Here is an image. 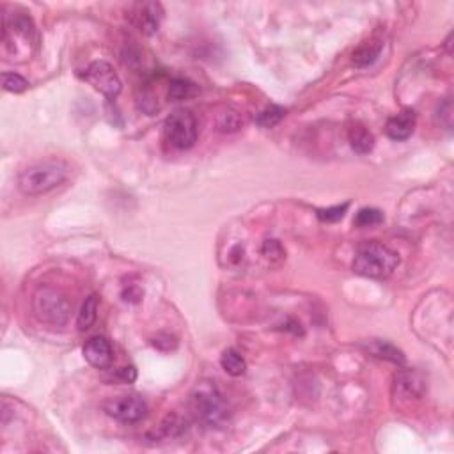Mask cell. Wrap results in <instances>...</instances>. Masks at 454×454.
I'll list each match as a JSON object with an SVG mask.
<instances>
[{
	"mask_svg": "<svg viewBox=\"0 0 454 454\" xmlns=\"http://www.w3.org/2000/svg\"><path fill=\"white\" fill-rule=\"evenodd\" d=\"M84 357L92 367L106 369L114 362V350L112 344L106 337L94 336L84 344Z\"/></svg>",
	"mask_w": 454,
	"mask_h": 454,
	"instance_id": "obj_9",
	"label": "cell"
},
{
	"mask_svg": "<svg viewBox=\"0 0 454 454\" xmlns=\"http://www.w3.org/2000/svg\"><path fill=\"white\" fill-rule=\"evenodd\" d=\"M399 265V255L380 241H365L353 259V272L369 279H387Z\"/></svg>",
	"mask_w": 454,
	"mask_h": 454,
	"instance_id": "obj_2",
	"label": "cell"
},
{
	"mask_svg": "<svg viewBox=\"0 0 454 454\" xmlns=\"http://www.w3.org/2000/svg\"><path fill=\"white\" fill-rule=\"evenodd\" d=\"M383 222V213L376 208H362L355 216V226L357 227H375Z\"/></svg>",
	"mask_w": 454,
	"mask_h": 454,
	"instance_id": "obj_20",
	"label": "cell"
},
{
	"mask_svg": "<svg viewBox=\"0 0 454 454\" xmlns=\"http://www.w3.org/2000/svg\"><path fill=\"white\" fill-rule=\"evenodd\" d=\"M241 126H243V121L234 110H226L216 117V130L223 131V133H233V131L240 130Z\"/></svg>",
	"mask_w": 454,
	"mask_h": 454,
	"instance_id": "obj_19",
	"label": "cell"
},
{
	"mask_svg": "<svg viewBox=\"0 0 454 454\" xmlns=\"http://www.w3.org/2000/svg\"><path fill=\"white\" fill-rule=\"evenodd\" d=\"M117 378L121 380L123 383H133L135 378H137V371L133 367H123L117 371Z\"/></svg>",
	"mask_w": 454,
	"mask_h": 454,
	"instance_id": "obj_24",
	"label": "cell"
},
{
	"mask_svg": "<svg viewBox=\"0 0 454 454\" xmlns=\"http://www.w3.org/2000/svg\"><path fill=\"white\" fill-rule=\"evenodd\" d=\"M32 311L41 323L52 326H62L70 321L71 304L60 291L53 287H39L32 298Z\"/></svg>",
	"mask_w": 454,
	"mask_h": 454,
	"instance_id": "obj_4",
	"label": "cell"
},
{
	"mask_svg": "<svg viewBox=\"0 0 454 454\" xmlns=\"http://www.w3.org/2000/svg\"><path fill=\"white\" fill-rule=\"evenodd\" d=\"M396 392H399L403 397H421L424 392V380L415 371L397 372Z\"/></svg>",
	"mask_w": 454,
	"mask_h": 454,
	"instance_id": "obj_11",
	"label": "cell"
},
{
	"mask_svg": "<svg viewBox=\"0 0 454 454\" xmlns=\"http://www.w3.org/2000/svg\"><path fill=\"white\" fill-rule=\"evenodd\" d=\"M123 297L126 301H138L142 298V293L137 289V287H130L128 291H124Z\"/></svg>",
	"mask_w": 454,
	"mask_h": 454,
	"instance_id": "obj_25",
	"label": "cell"
},
{
	"mask_svg": "<svg viewBox=\"0 0 454 454\" xmlns=\"http://www.w3.org/2000/svg\"><path fill=\"white\" fill-rule=\"evenodd\" d=\"M188 406L192 415L209 428H220L229 417L226 401L211 382H201L192 390Z\"/></svg>",
	"mask_w": 454,
	"mask_h": 454,
	"instance_id": "obj_3",
	"label": "cell"
},
{
	"mask_svg": "<svg viewBox=\"0 0 454 454\" xmlns=\"http://www.w3.org/2000/svg\"><path fill=\"white\" fill-rule=\"evenodd\" d=\"M131 23L145 35L158 32L163 18V7L158 2H138L131 9Z\"/></svg>",
	"mask_w": 454,
	"mask_h": 454,
	"instance_id": "obj_8",
	"label": "cell"
},
{
	"mask_svg": "<svg viewBox=\"0 0 454 454\" xmlns=\"http://www.w3.org/2000/svg\"><path fill=\"white\" fill-rule=\"evenodd\" d=\"M415 124H417V116H415L414 110L406 109L387 121L385 131L392 140H406L414 133Z\"/></svg>",
	"mask_w": 454,
	"mask_h": 454,
	"instance_id": "obj_10",
	"label": "cell"
},
{
	"mask_svg": "<svg viewBox=\"0 0 454 454\" xmlns=\"http://www.w3.org/2000/svg\"><path fill=\"white\" fill-rule=\"evenodd\" d=\"M82 77H84V80L89 85H92L96 91L105 94L109 99L117 98L121 89H123L121 78L117 77L112 64H109L106 60H94V62H91Z\"/></svg>",
	"mask_w": 454,
	"mask_h": 454,
	"instance_id": "obj_6",
	"label": "cell"
},
{
	"mask_svg": "<svg viewBox=\"0 0 454 454\" xmlns=\"http://www.w3.org/2000/svg\"><path fill=\"white\" fill-rule=\"evenodd\" d=\"M96 318H98V297L91 294V297L85 298V301L82 304L80 312H78L77 318V326L80 330H87L94 325Z\"/></svg>",
	"mask_w": 454,
	"mask_h": 454,
	"instance_id": "obj_16",
	"label": "cell"
},
{
	"mask_svg": "<svg viewBox=\"0 0 454 454\" xmlns=\"http://www.w3.org/2000/svg\"><path fill=\"white\" fill-rule=\"evenodd\" d=\"M103 410L106 415L117 419L126 424H133V422H140L148 415V404L142 397L135 396V394H128V396H116L110 397L103 403Z\"/></svg>",
	"mask_w": 454,
	"mask_h": 454,
	"instance_id": "obj_7",
	"label": "cell"
},
{
	"mask_svg": "<svg viewBox=\"0 0 454 454\" xmlns=\"http://www.w3.org/2000/svg\"><path fill=\"white\" fill-rule=\"evenodd\" d=\"M2 87L9 92H23L28 82L18 73H2Z\"/></svg>",
	"mask_w": 454,
	"mask_h": 454,
	"instance_id": "obj_21",
	"label": "cell"
},
{
	"mask_svg": "<svg viewBox=\"0 0 454 454\" xmlns=\"http://www.w3.org/2000/svg\"><path fill=\"white\" fill-rule=\"evenodd\" d=\"M284 116H286V109H282L279 105H270L258 114L255 123L261 128H273L284 119Z\"/></svg>",
	"mask_w": 454,
	"mask_h": 454,
	"instance_id": "obj_18",
	"label": "cell"
},
{
	"mask_svg": "<svg viewBox=\"0 0 454 454\" xmlns=\"http://www.w3.org/2000/svg\"><path fill=\"white\" fill-rule=\"evenodd\" d=\"M382 41L380 39H369V41L360 43L357 48L353 50V55H351V62L357 67H365L371 66L376 59L382 53Z\"/></svg>",
	"mask_w": 454,
	"mask_h": 454,
	"instance_id": "obj_12",
	"label": "cell"
},
{
	"mask_svg": "<svg viewBox=\"0 0 454 454\" xmlns=\"http://www.w3.org/2000/svg\"><path fill=\"white\" fill-rule=\"evenodd\" d=\"M348 138H350L351 149L355 153H358V155H367L375 148V137H372V133L367 128L358 123L351 124L350 130H348Z\"/></svg>",
	"mask_w": 454,
	"mask_h": 454,
	"instance_id": "obj_13",
	"label": "cell"
},
{
	"mask_svg": "<svg viewBox=\"0 0 454 454\" xmlns=\"http://www.w3.org/2000/svg\"><path fill=\"white\" fill-rule=\"evenodd\" d=\"M348 206L350 204H348V202H344V204H340V206H332V208L318 209V211H316V215H318V218L323 220V222H337V220H340L344 216Z\"/></svg>",
	"mask_w": 454,
	"mask_h": 454,
	"instance_id": "obj_23",
	"label": "cell"
},
{
	"mask_svg": "<svg viewBox=\"0 0 454 454\" xmlns=\"http://www.w3.org/2000/svg\"><path fill=\"white\" fill-rule=\"evenodd\" d=\"M367 351L372 353L378 358H385V360L394 362V364H404V355L403 351L397 350L394 344H390L389 340H382V339H372L369 340L367 344Z\"/></svg>",
	"mask_w": 454,
	"mask_h": 454,
	"instance_id": "obj_14",
	"label": "cell"
},
{
	"mask_svg": "<svg viewBox=\"0 0 454 454\" xmlns=\"http://www.w3.org/2000/svg\"><path fill=\"white\" fill-rule=\"evenodd\" d=\"M220 365H222L223 371L231 376H241L247 371V362H245V358L241 357L236 350H233V348L223 351L222 357H220Z\"/></svg>",
	"mask_w": 454,
	"mask_h": 454,
	"instance_id": "obj_15",
	"label": "cell"
},
{
	"mask_svg": "<svg viewBox=\"0 0 454 454\" xmlns=\"http://www.w3.org/2000/svg\"><path fill=\"white\" fill-rule=\"evenodd\" d=\"M163 137L174 149L187 151L197 142V121L187 109H177L163 123Z\"/></svg>",
	"mask_w": 454,
	"mask_h": 454,
	"instance_id": "obj_5",
	"label": "cell"
},
{
	"mask_svg": "<svg viewBox=\"0 0 454 454\" xmlns=\"http://www.w3.org/2000/svg\"><path fill=\"white\" fill-rule=\"evenodd\" d=\"M197 94V85L187 78H174L169 84V99L172 101H183V99L194 98Z\"/></svg>",
	"mask_w": 454,
	"mask_h": 454,
	"instance_id": "obj_17",
	"label": "cell"
},
{
	"mask_svg": "<svg viewBox=\"0 0 454 454\" xmlns=\"http://www.w3.org/2000/svg\"><path fill=\"white\" fill-rule=\"evenodd\" d=\"M261 252H262V255H265V258L272 262L282 261L284 255H286L282 245H280L277 240H266L265 243H262Z\"/></svg>",
	"mask_w": 454,
	"mask_h": 454,
	"instance_id": "obj_22",
	"label": "cell"
},
{
	"mask_svg": "<svg viewBox=\"0 0 454 454\" xmlns=\"http://www.w3.org/2000/svg\"><path fill=\"white\" fill-rule=\"evenodd\" d=\"M70 167L62 160H43L32 163L18 176V188L23 195H43L52 192L67 179Z\"/></svg>",
	"mask_w": 454,
	"mask_h": 454,
	"instance_id": "obj_1",
	"label": "cell"
}]
</instances>
